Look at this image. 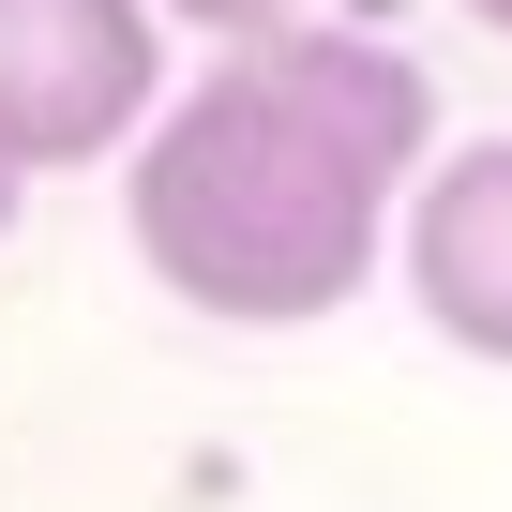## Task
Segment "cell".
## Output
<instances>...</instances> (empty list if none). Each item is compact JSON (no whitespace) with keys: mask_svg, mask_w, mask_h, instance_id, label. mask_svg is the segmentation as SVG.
Listing matches in <instances>:
<instances>
[{"mask_svg":"<svg viewBox=\"0 0 512 512\" xmlns=\"http://www.w3.org/2000/svg\"><path fill=\"white\" fill-rule=\"evenodd\" d=\"M422 166H437L422 61L377 31H332V16H287L151 106L121 211H136V256L166 302H196L226 332H302L377 272Z\"/></svg>","mask_w":512,"mask_h":512,"instance_id":"obj_1","label":"cell"},{"mask_svg":"<svg viewBox=\"0 0 512 512\" xmlns=\"http://www.w3.org/2000/svg\"><path fill=\"white\" fill-rule=\"evenodd\" d=\"M166 106V0H0V166H106Z\"/></svg>","mask_w":512,"mask_h":512,"instance_id":"obj_2","label":"cell"},{"mask_svg":"<svg viewBox=\"0 0 512 512\" xmlns=\"http://www.w3.org/2000/svg\"><path fill=\"white\" fill-rule=\"evenodd\" d=\"M407 302L437 317V347L512 362V136H467L407 181Z\"/></svg>","mask_w":512,"mask_h":512,"instance_id":"obj_3","label":"cell"},{"mask_svg":"<svg viewBox=\"0 0 512 512\" xmlns=\"http://www.w3.org/2000/svg\"><path fill=\"white\" fill-rule=\"evenodd\" d=\"M181 31H211V46H256V31H287V16H317V0H166Z\"/></svg>","mask_w":512,"mask_h":512,"instance_id":"obj_4","label":"cell"},{"mask_svg":"<svg viewBox=\"0 0 512 512\" xmlns=\"http://www.w3.org/2000/svg\"><path fill=\"white\" fill-rule=\"evenodd\" d=\"M467 16H482V31H497V46H512V0H467Z\"/></svg>","mask_w":512,"mask_h":512,"instance_id":"obj_5","label":"cell"},{"mask_svg":"<svg viewBox=\"0 0 512 512\" xmlns=\"http://www.w3.org/2000/svg\"><path fill=\"white\" fill-rule=\"evenodd\" d=\"M16 181H31V166H0V226H16Z\"/></svg>","mask_w":512,"mask_h":512,"instance_id":"obj_6","label":"cell"}]
</instances>
